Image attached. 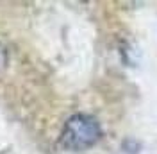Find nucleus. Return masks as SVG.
I'll use <instances>...</instances> for the list:
<instances>
[{
    "label": "nucleus",
    "instance_id": "obj_1",
    "mask_svg": "<svg viewBox=\"0 0 157 154\" xmlns=\"http://www.w3.org/2000/svg\"><path fill=\"white\" fill-rule=\"evenodd\" d=\"M102 138V127L95 116L75 113L64 122L61 131V145L68 151H86Z\"/></svg>",
    "mask_w": 157,
    "mask_h": 154
}]
</instances>
